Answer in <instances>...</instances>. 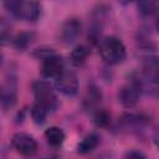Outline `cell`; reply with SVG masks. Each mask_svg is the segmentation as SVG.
<instances>
[{"label":"cell","instance_id":"6da1fadb","mask_svg":"<svg viewBox=\"0 0 159 159\" xmlns=\"http://www.w3.org/2000/svg\"><path fill=\"white\" fill-rule=\"evenodd\" d=\"M98 51L101 58L108 66H114L122 63L127 57V50L122 40L116 36H109L102 39L98 43Z\"/></svg>","mask_w":159,"mask_h":159},{"label":"cell","instance_id":"7a4b0ae2","mask_svg":"<svg viewBox=\"0 0 159 159\" xmlns=\"http://www.w3.org/2000/svg\"><path fill=\"white\" fill-rule=\"evenodd\" d=\"M109 17V7L104 4H99L97 5L91 15V25L88 29V42L94 46L98 45L99 41L102 40V31H103V26L107 22Z\"/></svg>","mask_w":159,"mask_h":159},{"label":"cell","instance_id":"3957f363","mask_svg":"<svg viewBox=\"0 0 159 159\" xmlns=\"http://www.w3.org/2000/svg\"><path fill=\"white\" fill-rule=\"evenodd\" d=\"M32 92L37 103L42 104L48 112L53 111L58 106L57 96L53 87L45 80H37L32 83Z\"/></svg>","mask_w":159,"mask_h":159},{"label":"cell","instance_id":"277c9868","mask_svg":"<svg viewBox=\"0 0 159 159\" xmlns=\"http://www.w3.org/2000/svg\"><path fill=\"white\" fill-rule=\"evenodd\" d=\"M118 125L122 130L130 133H140L150 125V118L143 113H124L118 120Z\"/></svg>","mask_w":159,"mask_h":159},{"label":"cell","instance_id":"5b68a950","mask_svg":"<svg viewBox=\"0 0 159 159\" xmlns=\"http://www.w3.org/2000/svg\"><path fill=\"white\" fill-rule=\"evenodd\" d=\"M82 21L78 17H70L62 22L58 30V41L63 45L73 43L82 34Z\"/></svg>","mask_w":159,"mask_h":159},{"label":"cell","instance_id":"8992f818","mask_svg":"<svg viewBox=\"0 0 159 159\" xmlns=\"http://www.w3.org/2000/svg\"><path fill=\"white\" fill-rule=\"evenodd\" d=\"M55 86L60 93H62L67 97H73L78 92L80 83H78V78H77L76 73L71 70L65 68L61 72V75L55 80Z\"/></svg>","mask_w":159,"mask_h":159},{"label":"cell","instance_id":"52a82bcc","mask_svg":"<svg viewBox=\"0 0 159 159\" xmlns=\"http://www.w3.org/2000/svg\"><path fill=\"white\" fill-rule=\"evenodd\" d=\"M11 144H12V148L21 155L24 157H32L37 153V142L36 139L27 134V133H24V132H20V133H16L14 137H12V140H11Z\"/></svg>","mask_w":159,"mask_h":159},{"label":"cell","instance_id":"ba28073f","mask_svg":"<svg viewBox=\"0 0 159 159\" xmlns=\"http://www.w3.org/2000/svg\"><path fill=\"white\" fill-rule=\"evenodd\" d=\"M140 94L142 93H140L139 88L132 81H129L127 84H124L123 87H120V89L117 93V98H118V102L123 107L132 108V107H134L137 104Z\"/></svg>","mask_w":159,"mask_h":159},{"label":"cell","instance_id":"9c48e42d","mask_svg":"<svg viewBox=\"0 0 159 159\" xmlns=\"http://www.w3.org/2000/svg\"><path fill=\"white\" fill-rule=\"evenodd\" d=\"M65 70V63L62 57L58 55H52L45 60H42V66H41V73L46 78H53L56 80L61 72Z\"/></svg>","mask_w":159,"mask_h":159},{"label":"cell","instance_id":"30bf717a","mask_svg":"<svg viewBox=\"0 0 159 159\" xmlns=\"http://www.w3.org/2000/svg\"><path fill=\"white\" fill-rule=\"evenodd\" d=\"M41 16V5L36 0H25L21 7L19 9L16 17H20L29 22H35Z\"/></svg>","mask_w":159,"mask_h":159},{"label":"cell","instance_id":"8fae6325","mask_svg":"<svg viewBox=\"0 0 159 159\" xmlns=\"http://www.w3.org/2000/svg\"><path fill=\"white\" fill-rule=\"evenodd\" d=\"M16 80L15 76H11L6 80V84L5 88L1 89V94H0V101L2 103V106L5 108L12 107L16 102Z\"/></svg>","mask_w":159,"mask_h":159},{"label":"cell","instance_id":"7c38bea8","mask_svg":"<svg viewBox=\"0 0 159 159\" xmlns=\"http://www.w3.org/2000/svg\"><path fill=\"white\" fill-rule=\"evenodd\" d=\"M140 72L148 77L152 81H157L158 82V73H159V63H158V57L154 55H148L144 61H143V66Z\"/></svg>","mask_w":159,"mask_h":159},{"label":"cell","instance_id":"4fadbf2b","mask_svg":"<svg viewBox=\"0 0 159 159\" xmlns=\"http://www.w3.org/2000/svg\"><path fill=\"white\" fill-rule=\"evenodd\" d=\"M102 102V92L96 84H91L83 99V106L86 109H97Z\"/></svg>","mask_w":159,"mask_h":159},{"label":"cell","instance_id":"5bb4252c","mask_svg":"<svg viewBox=\"0 0 159 159\" xmlns=\"http://www.w3.org/2000/svg\"><path fill=\"white\" fill-rule=\"evenodd\" d=\"M99 142H101V138L97 133H89L78 143L77 153L78 154H88L98 147Z\"/></svg>","mask_w":159,"mask_h":159},{"label":"cell","instance_id":"9a60e30c","mask_svg":"<svg viewBox=\"0 0 159 159\" xmlns=\"http://www.w3.org/2000/svg\"><path fill=\"white\" fill-rule=\"evenodd\" d=\"M65 132L60 128V127H50L45 130V139L48 143V145L53 147V148H58L63 144L65 142Z\"/></svg>","mask_w":159,"mask_h":159},{"label":"cell","instance_id":"2e32d148","mask_svg":"<svg viewBox=\"0 0 159 159\" xmlns=\"http://www.w3.org/2000/svg\"><path fill=\"white\" fill-rule=\"evenodd\" d=\"M34 40H35V34L32 31H22V32L17 34L12 37L11 43L16 50L24 51V50H27L31 46Z\"/></svg>","mask_w":159,"mask_h":159},{"label":"cell","instance_id":"e0dca14e","mask_svg":"<svg viewBox=\"0 0 159 159\" xmlns=\"http://www.w3.org/2000/svg\"><path fill=\"white\" fill-rule=\"evenodd\" d=\"M89 53V48L84 45H77L76 47H73V50L70 52V62L73 66H81L88 57Z\"/></svg>","mask_w":159,"mask_h":159},{"label":"cell","instance_id":"ac0fdd59","mask_svg":"<svg viewBox=\"0 0 159 159\" xmlns=\"http://www.w3.org/2000/svg\"><path fill=\"white\" fill-rule=\"evenodd\" d=\"M138 11L144 17H152L158 10V0H135Z\"/></svg>","mask_w":159,"mask_h":159},{"label":"cell","instance_id":"d6986e66","mask_svg":"<svg viewBox=\"0 0 159 159\" xmlns=\"http://www.w3.org/2000/svg\"><path fill=\"white\" fill-rule=\"evenodd\" d=\"M93 122L98 128H107L112 122V116L107 109L97 108L93 114Z\"/></svg>","mask_w":159,"mask_h":159},{"label":"cell","instance_id":"ffe728a7","mask_svg":"<svg viewBox=\"0 0 159 159\" xmlns=\"http://www.w3.org/2000/svg\"><path fill=\"white\" fill-rule=\"evenodd\" d=\"M30 114H31V118L32 120L36 123V124H43L46 122V118H47V114H48V111L40 103L35 102L30 109Z\"/></svg>","mask_w":159,"mask_h":159},{"label":"cell","instance_id":"44dd1931","mask_svg":"<svg viewBox=\"0 0 159 159\" xmlns=\"http://www.w3.org/2000/svg\"><path fill=\"white\" fill-rule=\"evenodd\" d=\"M12 29L11 25L4 19L0 17V46H6L12 41Z\"/></svg>","mask_w":159,"mask_h":159},{"label":"cell","instance_id":"7402d4cb","mask_svg":"<svg viewBox=\"0 0 159 159\" xmlns=\"http://www.w3.org/2000/svg\"><path fill=\"white\" fill-rule=\"evenodd\" d=\"M25 0H4L2 4H4V7L10 12L14 16H16L19 9L21 7V5L24 4Z\"/></svg>","mask_w":159,"mask_h":159},{"label":"cell","instance_id":"603a6c76","mask_svg":"<svg viewBox=\"0 0 159 159\" xmlns=\"http://www.w3.org/2000/svg\"><path fill=\"white\" fill-rule=\"evenodd\" d=\"M55 50L53 48H50V47H39V48H35L32 51V56L35 58H39V60H45L52 55H55Z\"/></svg>","mask_w":159,"mask_h":159},{"label":"cell","instance_id":"cb8c5ba5","mask_svg":"<svg viewBox=\"0 0 159 159\" xmlns=\"http://www.w3.org/2000/svg\"><path fill=\"white\" fill-rule=\"evenodd\" d=\"M125 158H135V159H144L145 158V155L142 153V152H139V150H135V149H133V150H129V152H127L125 153Z\"/></svg>","mask_w":159,"mask_h":159},{"label":"cell","instance_id":"d4e9b609","mask_svg":"<svg viewBox=\"0 0 159 159\" xmlns=\"http://www.w3.org/2000/svg\"><path fill=\"white\" fill-rule=\"evenodd\" d=\"M117 1H118L120 5H124V6H125V5L132 4V2H133V1H135V0H117Z\"/></svg>","mask_w":159,"mask_h":159},{"label":"cell","instance_id":"484cf974","mask_svg":"<svg viewBox=\"0 0 159 159\" xmlns=\"http://www.w3.org/2000/svg\"><path fill=\"white\" fill-rule=\"evenodd\" d=\"M1 62H2V56L0 55V66H1Z\"/></svg>","mask_w":159,"mask_h":159},{"label":"cell","instance_id":"4316f807","mask_svg":"<svg viewBox=\"0 0 159 159\" xmlns=\"http://www.w3.org/2000/svg\"><path fill=\"white\" fill-rule=\"evenodd\" d=\"M0 94H1V88H0Z\"/></svg>","mask_w":159,"mask_h":159}]
</instances>
